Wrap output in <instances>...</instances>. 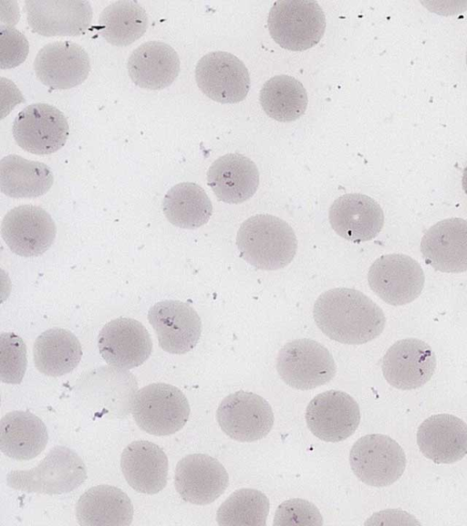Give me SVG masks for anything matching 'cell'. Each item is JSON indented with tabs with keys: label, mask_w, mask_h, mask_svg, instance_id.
<instances>
[{
	"label": "cell",
	"mask_w": 467,
	"mask_h": 526,
	"mask_svg": "<svg viewBox=\"0 0 467 526\" xmlns=\"http://www.w3.org/2000/svg\"><path fill=\"white\" fill-rule=\"evenodd\" d=\"M28 54V41L17 29L1 26L0 67L2 69L17 67Z\"/></svg>",
	"instance_id": "36"
},
{
	"label": "cell",
	"mask_w": 467,
	"mask_h": 526,
	"mask_svg": "<svg viewBox=\"0 0 467 526\" xmlns=\"http://www.w3.org/2000/svg\"><path fill=\"white\" fill-rule=\"evenodd\" d=\"M27 365L26 346L23 339L13 332L0 335V379L17 384L24 378Z\"/></svg>",
	"instance_id": "34"
},
{
	"label": "cell",
	"mask_w": 467,
	"mask_h": 526,
	"mask_svg": "<svg viewBox=\"0 0 467 526\" xmlns=\"http://www.w3.org/2000/svg\"><path fill=\"white\" fill-rule=\"evenodd\" d=\"M276 370L289 386L309 390L330 382L337 366L330 352L319 342L304 338L285 343L278 352Z\"/></svg>",
	"instance_id": "6"
},
{
	"label": "cell",
	"mask_w": 467,
	"mask_h": 526,
	"mask_svg": "<svg viewBox=\"0 0 467 526\" xmlns=\"http://www.w3.org/2000/svg\"><path fill=\"white\" fill-rule=\"evenodd\" d=\"M268 498L254 489L233 492L219 507L216 521L220 526H265L269 513Z\"/></svg>",
	"instance_id": "33"
},
{
	"label": "cell",
	"mask_w": 467,
	"mask_h": 526,
	"mask_svg": "<svg viewBox=\"0 0 467 526\" xmlns=\"http://www.w3.org/2000/svg\"><path fill=\"white\" fill-rule=\"evenodd\" d=\"M217 422L230 438L254 442L265 437L274 425V413L262 396L244 391L228 394L216 412Z\"/></svg>",
	"instance_id": "10"
},
{
	"label": "cell",
	"mask_w": 467,
	"mask_h": 526,
	"mask_svg": "<svg viewBox=\"0 0 467 526\" xmlns=\"http://www.w3.org/2000/svg\"><path fill=\"white\" fill-rule=\"evenodd\" d=\"M128 73L138 87L158 90L169 87L180 72V58L170 45L161 41H148L130 55Z\"/></svg>",
	"instance_id": "25"
},
{
	"label": "cell",
	"mask_w": 467,
	"mask_h": 526,
	"mask_svg": "<svg viewBox=\"0 0 467 526\" xmlns=\"http://www.w3.org/2000/svg\"><path fill=\"white\" fill-rule=\"evenodd\" d=\"M368 281L372 291L386 303L400 306L420 295L425 277L420 265L410 256L389 254L372 263Z\"/></svg>",
	"instance_id": "8"
},
{
	"label": "cell",
	"mask_w": 467,
	"mask_h": 526,
	"mask_svg": "<svg viewBox=\"0 0 467 526\" xmlns=\"http://www.w3.org/2000/svg\"><path fill=\"white\" fill-rule=\"evenodd\" d=\"M98 346L108 364L128 370L141 365L149 358L152 342L142 323L131 318H117L100 330Z\"/></svg>",
	"instance_id": "16"
},
{
	"label": "cell",
	"mask_w": 467,
	"mask_h": 526,
	"mask_svg": "<svg viewBox=\"0 0 467 526\" xmlns=\"http://www.w3.org/2000/svg\"><path fill=\"white\" fill-rule=\"evenodd\" d=\"M195 79L202 92L220 103H237L250 89L247 68L234 55L214 51L204 55L195 68Z\"/></svg>",
	"instance_id": "11"
},
{
	"label": "cell",
	"mask_w": 467,
	"mask_h": 526,
	"mask_svg": "<svg viewBox=\"0 0 467 526\" xmlns=\"http://www.w3.org/2000/svg\"><path fill=\"white\" fill-rule=\"evenodd\" d=\"M86 479L82 458L71 448L57 446L32 469L9 472L6 484L27 493L59 495L76 489Z\"/></svg>",
	"instance_id": "3"
},
{
	"label": "cell",
	"mask_w": 467,
	"mask_h": 526,
	"mask_svg": "<svg viewBox=\"0 0 467 526\" xmlns=\"http://www.w3.org/2000/svg\"><path fill=\"white\" fill-rule=\"evenodd\" d=\"M120 468L128 484L136 491L156 494L167 483L168 458L156 444L137 440L122 451Z\"/></svg>",
	"instance_id": "23"
},
{
	"label": "cell",
	"mask_w": 467,
	"mask_h": 526,
	"mask_svg": "<svg viewBox=\"0 0 467 526\" xmlns=\"http://www.w3.org/2000/svg\"><path fill=\"white\" fill-rule=\"evenodd\" d=\"M34 363L36 369L48 376L57 377L73 371L82 357L78 339L63 328H51L35 341Z\"/></svg>",
	"instance_id": "28"
},
{
	"label": "cell",
	"mask_w": 467,
	"mask_h": 526,
	"mask_svg": "<svg viewBox=\"0 0 467 526\" xmlns=\"http://www.w3.org/2000/svg\"><path fill=\"white\" fill-rule=\"evenodd\" d=\"M38 79L52 89H67L84 82L90 71L86 50L72 41L44 46L34 61Z\"/></svg>",
	"instance_id": "18"
},
{
	"label": "cell",
	"mask_w": 467,
	"mask_h": 526,
	"mask_svg": "<svg viewBox=\"0 0 467 526\" xmlns=\"http://www.w3.org/2000/svg\"><path fill=\"white\" fill-rule=\"evenodd\" d=\"M132 416L140 429L154 436H169L188 421L190 405L177 387L154 383L140 389L132 403Z\"/></svg>",
	"instance_id": "5"
},
{
	"label": "cell",
	"mask_w": 467,
	"mask_h": 526,
	"mask_svg": "<svg viewBox=\"0 0 467 526\" xmlns=\"http://www.w3.org/2000/svg\"><path fill=\"white\" fill-rule=\"evenodd\" d=\"M417 444L434 463H454L467 455V424L452 415H433L418 427Z\"/></svg>",
	"instance_id": "22"
},
{
	"label": "cell",
	"mask_w": 467,
	"mask_h": 526,
	"mask_svg": "<svg viewBox=\"0 0 467 526\" xmlns=\"http://www.w3.org/2000/svg\"><path fill=\"white\" fill-rule=\"evenodd\" d=\"M207 184L217 199L240 204L250 199L259 185L255 163L240 153H227L216 159L207 172Z\"/></svg>",
	"instance_id": "24"
},
{
	"label": "cell",
	"mask_w": 467,
	"mask_h": 526,
	"mask_svg": "<svg viewBox=\"0 0 467 526\" xmlns=\"http://www.w3.org/2000/svg\"><path fill=\"white\" fill-rule=\"evenodd\" d=\"M466 64H467V53H466Z\"/></svg>",
	"instance_id": "38"
},
{
	"label": "cell",
	"mask_w": 467,
	"mask_h": 526,
	"mask_svg": "<svg viewBox=\"0 0 467 526\" xmlns=\"http://www.w3.org/2000/svg\"><path fill=\"white\" fill-rule=\"evenodd\" d=\"M25 10L33 32L44 37L78 36L87 31L92 21V8L88 1H26Z\"/></svg>",
	"instance_id": "19"
},
{
	"label": "cell",
	"mask_w": 467,
	"mask_h": 526,
	"mask_svg": "<svg viewBox=\"0 0 467 526\" xmlns=\"http://www.w3.org/2000/svg\"><path fill=\"white\" fill-rule=\"evenodd\" d=\"M462 183V189L464 193L467 195V167H465L463 170Z\"/></svg>",
	"instance_id": "37"
},
{
	"label": "cell",
	"mask_w": 467,
	"mask_h": 526,
	"mask_svg": "<svg viewBox=\"0 0 467 526\" xmlns=\"http://www.w3.org/2000/svg\"><path fill=\"white\" fill-rule=\"evenodd\" d=\"M313 316L328 338L345 344H363L379 336L386 318L368 296L349 288H335L315 302Z\"/></svg>",
	"instance_id": "1"
},
{
	"label": "cell",
	"mask_w": 467,
	"mask_h": 526,
	"mask_svg": "<svg viewBox=\"0 0 467 526\" xmlns=\"http://www.w3.org/2000/svg\"><path fill=\"white\" fill-rule=\"evenodd\" d=\"M54 183L50 168L16 154L0 161L1 192L13 198H34L45 195Z\"/></svg>",
	"instance_id": "29"
},
{
	"label": "cell",
	"mask_w": 467,
	"mask_h": 526,
	"mask_svg": "<svg viewBox=\"0 0 467 526\" xmlns=\"http://www.w3.org/2000/svg\"><path fill=\"white\" fill-rule=\"evenodd\" d=\"M160 347L170 353L183 354L192 350L202 333V321L196 310L180 300H162L148 312Z\"/></svg>",
	"instance_id": "14"
},
{
	"label": "cell",
	"mask_w": 467,
	"mask_h": 526,
	"mask_svg": "<svg viewBox=\"0 0 467 526\" xmlns=\"http://www.w3.org/2000/svg\"><path fill=\"white\" fill-rule=\"evenodd\" d=\"M436 355L431 346L416 338L393 343L382 359V373L387 382L401 390L416 389L432 377Z\"/></svg>",
	"instance_id": "15"
},
{
	"label": "cell",
	"mask_w": 467,
	"mask_h": 526,
	"mask_svg": "<svg viewBox=\"0 0 467 526\" xmlns=\"http://www.w3.org/2000/svg\"><path fill=\"white\" fill-rule=\"evenodd\" d=\"M329 223L343 238L366 242L376 237L384 225L380 205L362 194H346L337 198L328 212Z\"/></svg>",
	"instance_id": "21"
},
{
	"label": "cell",
	"mask_w": 467,
	"mask_h": 526,
	"mask_svg": "<svg viewBox=\"0 0 467 526\" xmlns=\"http://www.w3.org/2000/svg\"><path fill=\"white\" fill-rule=\"evenodd\" d=\"M162 209L171 224L185 229L205 225L213 214V205L206 192L191 182L172 186L164 196Z\"/></svg>",
	"instance_id": "30"
},
{
	"label": "cell",
	"mask_w": 467,
	"mask_h": 526,
	"mask_svg": "<svg viewBox=\"0 0 467 526\" xmlns=\"http://www.w3.org/2000/svg\"><path fill=\"white\" fill-rule=\"evenodd\" d=\"M259 100L265 112L278 121L300 118L307 107V93L303 84L288 75L274 76L264 84Z\"/></svg>",
	"instance_id": "31"
},
{
	"label": "cell",
	"mask_w": 467,
	"mask_h": 526,
	"mask_svg": "<svg viewBox=\"0 0 467 526\" xmlns=\"http://www.w3.org/2000/svg\"><path fill=\"white\" fill-rule=\"evenodd\" d=\"M349 463L356 477L363 483L386 487L403 474L406 456L402 447L389 436L369 434L354 443Z\"/></svg>",
	"instance_id": "7"
},
{
	"label": "cell",
	"mask_w": 467,
	"mask_h": 526,
	"mask_svg": "<svg viewBox=\"0 0 467 526\" xmlns=\"http://www.w3.org/2000/svg\"><path fill=\"white\" fill-rule=\"evenodd\" d=\"M13 136L23 150L37 154H50L61 149L68 137L69 127L65 115L47 103L26 107L16 117Z\"/></svg>",
	"instance_id": "9"
},
{
	"label": "cell",
	"mask_w": 467,
	"mask_h": 526,
	"mask_svg": "<svg viewBox=\"0 0 467 526\" xmlns=\"http://www.w3.org/2000/svg\"><path fill=\"white\" fill-rule=\"evenodd\" d=\"M76 517L83 526H128L132 521L133 505L120 489L98 485L80 496Z\"/></svg>",
	"instance_id": "26"
},
{
	"label": "cell",
	"mask_w": 467,
	"mask_h": 526,
	"mask_svg": "<svg viewBox=\"0 0 467 526\" xmlns=\"http://www.w3.org/2000/svg\"><path fill=\"white\" fill-rule=\"evenodd\" d=\"M148 27L145 9L135 1H117L101 12L99 29L106 41L126 47L143 36Z\"/></svg>",
	"instance_id": "32"
},
{
	"label": "cell",
	"mask_w": 467,
	"mask_h": 526,
	"mask_svg": "<svg viewBox=\"0 0 467 526\" xmlns=\"http://www.w3.org/2000/svg\"><path fill=\"white\" fill-rule=\"evenodd\" d=\"M273 524L275 526H321L323 520L319 510L313 503L302 499H291L278 506Z\"/></svg>",
	"instance_id": "35"
},
{
	"label": "cell",
	"mask_w": 467,
	"mask_h": 526,
	"mask_svg": "<svg viewBox=\"0 0 467 526\" xmlns=\"http://www.w3.org/2000/svg\"><path fill=\"white\" fill-rule=\"evenodd\" d=\"M420 251L435 270L467 271V221L458 217L439 221L422 237Z\"/></svg>",
	"instance_id": "20"
},
{
	"label": "cell",
	"mask_w": 467,
	"mask_h": 526,
	"mask_svg": "<svg viewBox=\"0 0 467 526\" xmlns=\"http://www.w3.org/2000/svg\"><path fill=\"white\" fill-rule=\"evenodd\" d=\"M57 227L49 214L31 205L8 211L2 221L1 236L12 252L22 257H36L54 243Z\"/></svg>",
	"instance_id": "12"
},
{
	"label": "cell",
	"mask_w": 467,
	"mask_h": 526,
	"mask_svg": "<svg viewBox=\"0 0 467 526\" xmlns=\"http://www.w3.org/2000/svg\"><path fill=\"white\" fill-rule=\"evenodd\" d=\"M236 245L245 261L265 270L285 268L297 250L293 228L283 219L267 214L254 215L243 222Z\"/></svg>",
	"instance_id": "2"
},
{
	"label": "cell",
	"mask_w": 467,
	"mask_h": 526,
	"mask_svg": "<svg viewBox=\"0 0 467 526\" xmlns=\"http://www.w3.org/2000/svg\"><path fill=\"white\" fill-rule=\"evenodd\" d=\"M267 26L283 48L303 51L316 46L326 29L324 11L317 1L278 0L271 7Z\"/></svg>",
	"instance_id": "4"
},
{
	"label": "cell",
	"mask_w": 467,
	"mask_h": 526,
	"mask_svg": "<svg viewBox=\"0 0 467 526\" xmlns=\"http://www.w3.org/2000/svg\"><path fill=\"white\" fill-rule=\"evenodd\" d=\"M305 416L311 433L327 442L345 440L354 434L360 422L358 403L339 390L316 395L307 405Z\"/></svg>",
	"instance_id": "13"
},
{
	"label": "cell",
	"mask_w": 467,
	"mask_h": 526,
	"mask_svg": "<svg viewBox=\"0 0 467 526\" xmlns=\"http://www.w3.org/2000/svg\"><path fill=\"white\" fill-rule=\"evenodd\" d=\"M228 484L229 477L225 468L209 455H187L177 463L175 489L187 502L210 504L225 491Z\"/></svg>",
	"instance_id": "17"
},
{
	"label": "cell",
	"mask_w": 467,
	"mask_h": 526,
	"mask_svg": "<svg viewBox=\"0 0 467 526\" xmlns=\"http://www.w3.org/2000/svg\"><path fill=\"white\" fill-rule=\"evenodd\" d=\"M48 441L44 422L29 411H12L0 421V449L16 460L38 456Z\"/></svg>",
	"instance_id": "27"
}]
</instances>
